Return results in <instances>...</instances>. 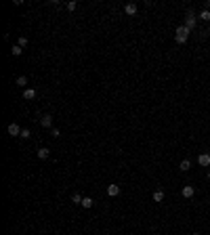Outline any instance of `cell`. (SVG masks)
Masks as SVG:
<instances>
[{
	"label": "cell",
	"mask_w": 210,
	"mask_h": 235,
	"mask_svg": "<svg viewBox=\"0 0 210 235\" xmlns=\"http://www.w3.org/2000/svg\"><path fill=\"white\" fill-rule=\"evenodd\" d=\"M189 32H191L189 27L179 25V27H176V34H175V40L179 44H185V42H187V38H189Z\"/></svg>",
	"instance_id": "cell-1"
},
{
	"label": "cell",
	"mask_w": 210,
	"mask_h": 235,
	"mask_svg": "<svg viewBox=\"0 0 210 235\" xmlns=\"http://www.w3.org/2000/svg\"><path fill=\"white\" fill-rule=\"evenodd\" d=\"M195 23H198V17H195V13H193V11H189V13L185 15V27L193 29V27H195Z\"/></svg>",
	"instance_id": "cell-2"
},
{
	"label": "cell",
	"mask_w": 210,
	"mask_h": 235,
	"mask_svg": "<svg viewBox=\"0 0 210 235\" xmlns=\"http://www.w3.org/2000/svg\"><path fill=\"white\" fill-rule=\"evenodd\" d=\"M40 126H42V128H52V115H48V113L42 115V118H40Z\"/></svg>",
	"instance_id": "cell-3"
},
{
	"label": "cell",
	"mask_w": 210,
	"mask_h": 235,
	"mask_svg": "<svg viewBox=\"0 0 210 235\" xmlns=\"http://www.w3.org/2000/svg\"><path fill=\"white\" fill-rule=\"evenodd\" d=\"M21 130H23V128H19V124H9V134L11 137H21Z\"/></svg>",
	"instance_id": "cell-4"
},
{
	"label": "cell",
	"mask_w": 210,
	"mask_h": 235,
	"mask_svg": "<svg viewBox=\"0 0 210 235\" xmlns=\"http://www.w3.org/2000/svg\"><path fill=\"white\" fill-rule=\"evenodd\" d=\"M120 191H122L120 185H109V187H107V195H112V197H118Z\"/></svg>",
	"instance_id": "cell-5"
},
{
	"label": "cell",
	"mask_w": 210,
	"mask_h": 235,
	"mask_svg": "<svg viewBox=\"0 0 210 235\" xmlns=\"http://www.w3.org/2000/svg\"><path fill=\"white\" fill-rule=\"evenodd\" d=\"M198 164L200 166H210V153H200V156H198Z\"/></svg>",
	"instance_id": "cell-6"
},
{
	"label": "cell",
	"mask_w": 210,
	"mask_h": 235,
	"mask_svg": "<svg viewBox=\"0 0 210 235\" xmlns=\"http://www.w3.org/2000/svg\"><path fill=\"white\" fill-rule=\"evenodd\" d=\"M23 99H27V101L36 99V90L34 88H25V90H23Z\"/></svg>",
	"instance_id": "cell-7"
},
{
	"label": "cell",
	"mask_w": 210,
	"mask_h": 235,
	"mask_svg": "<svg viewBox=\"0 0 210 235\" xmlns=\"http://www.w3.org/2000/svg\"><path fill=\"white\" fill-rule=\"evenodd\" d=\"M193 193H195V189H193L191 185L183 187V197H187V200H189V197H193Z\"/></svg>",
	"instance_id": "cell-8"
},
{
	"label": "cell",
	"mask_w": 210,
	"mask_h": 235,
	"mask_svg": "<svg viewBox=\"0 0 210 235\" xmlns=\"http://www.w3.org/2000/svg\"><path fill=\"white\" fill-rule=\"evenodd\" d=\"M124 11H126V15H137V4H135V2H130V4H126V7H124Z\"/></svg>",
	"instance_id": "cell-9"
},
{
	"label": "cell",
	"mask_w": 210,
	"mask_h": 235,
	"mask_svg": "<svg viewBox=\"0 0 210 235\" xmlns=\"http://www.w3.org/2000/svg\"><path fill=\"white\" fill-rule=\"evenodd\" d=\"M179 168H181L183 172H187V170L191 168V160H183V162H181V166H179Z\"/></svg>",
	"instance_id": "cell-10"
},
{
	"label": "cell",
	"mask_w": 210,
	"mask_h": 235,
	"mask_svg": "<svg viewBox=\"0 0 210 235\" xmlns=\"http://www.w3.org/2000/svg\"><path fill=\"white\" fill-rule=\"evenodd\" d=\"M38 157H40V160H46V157H48V149L40 147V149H38Z\"/></svg>",
	"instance_id": "cell-11"
},
{
	"label": "cell",
	"mask_w": 210,
	"mask_h": 235,
	"mask_svg": "<svg viewBox=\"0 0 210 235\" xmlns=\"http://www.w3.org/2000/svg\"><path fill=\"white\" fill-rule=\"evenodd\" d=\"M82 200H84V197H82V195H78V193H74V195H71V201H74L76 206H82Z\"/></svg>",
	"instance_id": "cell-12"
},
{
	"label": "cell",
	"mask_w": 210,
	"mask_h": 235,
	"mask_svg": "<svg viewBox=\"0 0 210 235\" xmlns=\"http://www.w3.org/2000/svg\"><path fill=\"white\" fill-rule=\"evenodd\" d=\"M17 86H21V88L27 86V78H25V76H19V78H17Z\"/></svg>",
	"instance_id": "cell-13"
},
{
	"label": "cell",
	"mask_w": 210,
	"mask_h": 235,
	"mask_svg": "<svg viewBox=\"0 0 210 235\" xmlns=\"http://www.w3.org/2000/svg\"><path fill=\"white\" fill-rule=\"evenodd\" d=\"M93 204H95V201L90 200V197H84V200H82V208H93Z\"/></svg>",
	"instance_id": "cell-14"
},
{
	"label": "cell",
	"mask_w": 210,
	"mask_h": 235,
	"mask_svg": "<svg viewBox=\"0 0 210 235\" xmlns=\"http://www.w3.org/2000/svg\"><path fill=\"white\" fill-rule=\"evenodd\" d=\"M200 19H202V21H210V11L204 9V11L200 13Z\"/></svg>",
	"instance_id": "cell-15"
},
{
	"label": "cell",
	"mask_w": 210,
	"mask_h": 235,
	"mask_svg": "<svg viewBox=\"0 0 210 235\" xmlns=\"http://www.w3.org/2000/svg\"><path fill=\"white\" fill-rule=\"evenodd\" d=\"M164 200V191H156L153 193V201H162Z\"/></svg>",
	"instance_id": "cell-16"
},
{
	"label": "cell",
	"mask_w": 210,
	"mask_h": 235,
	"mask_svg": "<svg viewBox=\"0 0 210 235\" xmlns=\"http://www.w3.org/2000/svg\"><path fill=\"white\" fill-rule=\"evenodd\" d=\"M21 52H23V48H21V46H13V55H15V57H19V55H21Z\"/></svg>",
	"instance_id": "cell-17"
},
{
	"label": "cell",
	"mask_w": 210,
	"mask_h": 235,
	"mask_svg": "<svg viewBox=\"0 0 210 235\" xmlns=\"http://www.w3.org/2000/svg\"><path fill=\"white\" fill-rule=\"evenodd\" d=\"M76 7H78V2H74V0L67 2V9H70V11H76Z\"/></svg>",
	"instance_id": "cell-18"
},
{
	"label": "cell",
	"mask_w": 210,
	"mask_h": 235,
	"mask_svg": "<svg viewBox=\"0 0 210 235\" xmlns=\"http://www.w3.org/2000/svg\"><path fill=\"white\" fill-rule=\"evenodd\" d=\"M21 139H30V130H27V128L21 130Z\"/></svg>",
	"instance_id": "cell-19"
},
{
	"label": "cell",
	"mask_w": 210,
	"mask_h": 235,
	"mask_svg": "<svg viewBox=\"0 0 210 235\" xmlns=\"http://www.w3.org/2000/svg\"><path fill=\"white\" fill-rule=\"evenodd\" d=\"M51 134L55 137V139H57V137H61V132H59V128H52V130H51Z\"/></svg>",
	"instance_id": "cell-20"
},
{
	"label": "cell",
	"mask_w": 210,
	"mask_h": 235,
	"mask_svg": "<svg viewBox=\"0 0 210 235\" xmlns=\"http://www.w3.org/2000/svg\"><path fill=\"white\" fill-rule=\"evenodd\" d=\"M25 44H27V38H19V46H21V48H23Z\"/></svg>",
	"instance_id": "cell-21"
},
{
	"label": "cell",
	"mask_w": 210,
	"mask_h": 235,
	"mask_svg": "<svg viewBox=\"0 0 210 235\" xmlns=\"http://www.w3.org/2000/svg\"><path fill=\"white\" fill-rule=\"evenodd\" d=\"M206 11H210V0H208V2H206Z\"/></svg>",
	"instance_id": "cell-22"
},
{
	"label": "cell",
	"mask_w": 210,
	"mask_h": 235,
	"mask_svg": "<svg viewBox=\"0 0 210 235\" xmlns=\"http://www.w3.org/2000/svg\"><path fill=\"white\" fill-rule=\"evenodd\" d=\"M193 235H200V233H193Z\"/></svg>",
	"instance_id": "cell-23"
},
{
	"label": "cell",
	"mask_w": 210,
	"mask_h": 235,
	"mask_svg": "<svg viewBox=\"0 0 210 235\" xmlns=\"http://www.w3.org/2000/svg\"><path fill=\"white\" fill-rule=\"evenodd\" d=\"M208 179H210V172H208Z\"/></svg>",
	"instance_id": "cell-24"
}]
</instances>
